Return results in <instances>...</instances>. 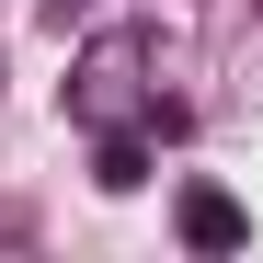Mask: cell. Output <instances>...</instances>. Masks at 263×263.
Returning <instances> with one entry per match:
<instances>
[{"mask_svg": "<svg viewBox=\"0 0 263 263\" xmlns=\"http://www.w3.org/2000/svg\"><path fill=\"white\" fill-rule=\"evenodd\" d=\"M172 217H183V240H195V252H240V240H252L240 195H217V183H183V206H172Z\"/></svg>", "mask_w": 263, "mask_h": 263, "instance_id": "obj_2", "label": "cell"}, {"mask_svg": "<svg viewBox=\"0 0 263 263\" xmlns=\"http://www.w3.org/2000/svg\"><path fill=\"white\" fill-rule=\"evenodd\" d=\"M92 183L103 195H138L149 183V126H103V138H92Z\"/></svg>", "mask_w": 263, "mask_h": 263, "instance_id": "obj_3", "label": "cell"}, {"mask_svg": "<svg viewBox=\"0 0 263 263\" xmlns=\"http://www.w3.org/2000/svg\"><path fill=\"white\" fill-rule=\"evenodd\" d=\"M149 103H160L149 34H126V23L80 34V58H69V126H80V138H103V126H149Z\"/></svg>", "mask_w": 263, "mask_h": 263, "instance_id": "obj_1", "label": "cell"}]
</instances>
